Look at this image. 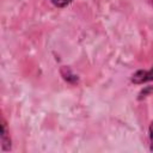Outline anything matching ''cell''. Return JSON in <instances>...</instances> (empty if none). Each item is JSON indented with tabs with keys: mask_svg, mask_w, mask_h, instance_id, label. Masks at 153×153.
I'll list each match as a JSON object with an SVG mask.
<instances>
[{
	"mask_svg": "<svg viewBox=\"0 0 153 153\" xmlns=\"http://www.w3.org/2000/svg\"><path fill=\"white\" fill-rule=\"evenodd\" d=\"M152 80H153V67L149 71H137L131 76V81L134 84H142V82L152 81Z\"/></svg>",
	"mask_w": 153,
	"mask_h": 153,
	"instance_id": "1",
	"label": "cell"
},
{
	"mask_svg": "<svg viewBox=\"0 0 153 153\" xmlns=\"http://www.w3.org/2000/svg\"><path fill=\"white\" fill-rule=\"evenodd\" d=\"M1 146L4 151H8L11 148V139L7 135V128L4 121H2V130H1Z\"/></svg>",
	"mask_w": 153,
	"mask_h": 153,
	"instance_id": "2",
	"label": "cell"
},
{
	"mask_svg": "<svg viewBox=\"0 0 153 153\" xmlns=\"http://www.w3.org/2000/svg\"><path fill=\"white\" fill-rule=\"evenodd\" d=\"M51 1V4L54 5V6H56V7H59V8H63V7H66L67 5H69L73 0H50Z\"/></svg>",
	"mask_w": 153,
	"mask_h": 153,
	"instance_id": "3",
	"label": "cell"
},
{
	"mask_svg": "<svg viewBox=\"0 0 153 153\" xmlns=\"http://www.w3.org/2000/svg\"><path fill=\"white\" fill-rule=\"evenodd\" d=\"M149 141H151V149L153 151V122L149 126Z\"/></svg>",
	"mask_w": 153,
	"mask_h": 153,
	"instance_id": "4",
	"label": "cell"
}]
</instances>
